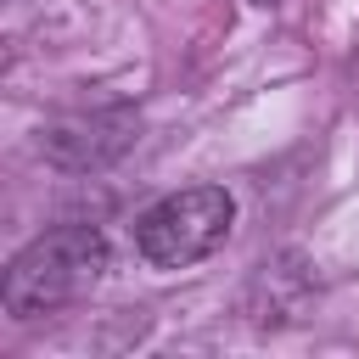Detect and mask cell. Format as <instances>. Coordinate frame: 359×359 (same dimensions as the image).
Here are the masks:
<instances>
[{"label": "cell", "mask_w": 359, "mask_h": 359, "mask_svg": "<svg viewBox=\"0 0 359 359\" xmlns=\"http://www.w3.org/2000/svg\"><path fill=\"white\" fill-rule=\"evenodd\" d=\"M107 275V236L95 224H62L39 241H28L0 280V303L11 320H39L84 297Z\"/></svg>", "instance_id": "cell-1"}, {"label": "cell", "mask_w": 359, "mask_h": 359, "mask_svg": "<svg viewBox=\"0 0 359 359\" xmlns=\"http://www.w3.org/2000/svg\"><path fill=\"white\" fill-rule=\"evenodd\" d=\"M230 224H236V196L224 185H185L157 196L135 219V252L151 269H191L224 247Z\"/></svg>", "instance_id": "cell-2"}, {"label": "cell", "mask_w": 359, "mask_h": 359, "mask_svg": "<svg viewBox=\"0 0 359 359\" xmlns=\"http://www.w3.org/2000/svg\"><path fill=\"white\" fill-rule=\"evenodd\" d=\"M79 140V151L67 157V168H101V163H112L129 140H135V118L118 107V112H90V118H67V123H56L50 135H45V151L56 157V151H67Z\"/></svg>", "instance_id": "cell-3"}, {"label": "cell", "mask_w": 359, "mask_h": 359, "mask_svg": "<svg viewBox=\"0 0 359 359\" xmlns=\"http://www.w3.org/2000/svg\"><path fill=\"white\" fill-rule=\"evenodd\" d=\"M252 6H275V0H252Z\"/></svg>", "instance_id": "cell-4"}]
</instances>
